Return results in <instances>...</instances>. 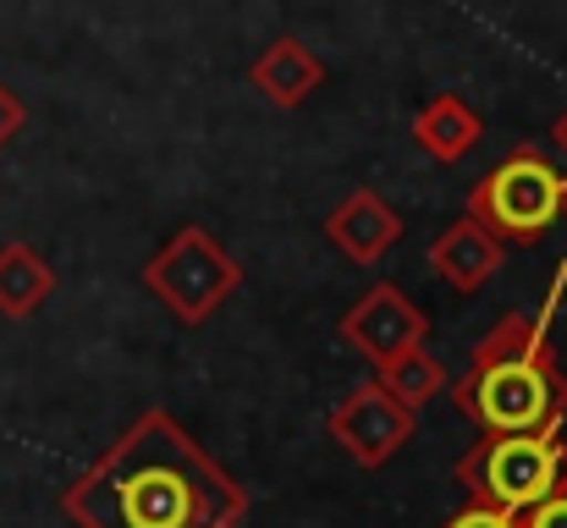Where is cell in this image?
<instances>
[{"label": "cell", "instance_id": "cell-1", "mask_svg": "<svg viewBox=\"0 0 567 528\" xmlns=\"http://www.w3.org/2000/svg\"><path fill=\"white\" fill-rule=\"evenodd\" d=\"M61 513L78 528H248V490L150 407L61 490Z\"/></svg>", "mask_w": 567, "mask_h": 528}, {"label": "cell", "instance_id": "cell-2", "mask_svg": "<svg viewBox=\"0 0 567 528\" xmlns=\"http://www.w3.org/2000/svg\"><path fill=\"white\" fill-rule=\"evenodd\" d=\"M567 298V259L535 314H502L468 352V369L452 380V407L474 418L480 435H563L567 374L551 320Z\"/></svg>", "mask_w": 567, "mask_h": 528}, {"label": "cell", "instance_id": "cell-3", "mask_svg": "<svg viewBox=\"0 0 567 528\" xmlns=\"http://www.w3.org/2000/svg\"><path fill=\"white\" fill-rule=\"evenodd\" d=\"M452 474L474 507L524 518L567 496V441L563 435H480L457 457Z\"/></svg>", "mask_w": 567, "mask_h": 528}, {"label": "cell", "instance_id": "cell-4", "mask_svg": "<svg viewBox=\"0 0 567 528\" xmlns=\"http://www.w3.org/2000/svg\"><path fill=\"white\" fill-rule=\"evenodd\" d=\"M563 215L567 176L535 144H518L507 161H496L468 187V220H480L502 248H535Z\"/></svg>", "mask_w": 567, "mask_h": 528}, {"label": "cell", "instance_id": "cell-5", "mask_svg": "<svg viewBox=\"0 0 567 528\" xmlns=\"http://www.w3.org/2000/svg\"><path fill=\"white\" fill-rule=\"evenodd\" d=\"M144 287H150L183 325H204V320L243 287V265H237L204 226H183V231L144 265Z\"/></svg>", "mask_w": 567, "mask_h": 528}, {"label": "cell", "instance_id": "cell-6", "mask_svg": "<svg viewBox=\"0 0 567 528\" xmlns=\"http://www.w3.org/2000/svg\"><path fill=\"white\" fill-rule=\"evenodd\" d=\"M326 429H331V441H337L359 468H385V463L413 441V413H408L402 402H391L375 380H364V385H353V391L337 402V413H331Z\"/></svg>", "mask_w": 567, "mask_h": 528}, {"label": "cell", "instance_id": "cell-7", "mask_svg": "<svg viewBox=\"0 0 567 528\" xmlns=\"http://www.w3.org/2000/svg\"><path fill=\"white\" fill-rule=\"evenodd\" d=\"M430 337V314L396 287V281H375L348 314H342V342L370 358V363H391L396 352L408 348H424Z\"/></svg>", "mask_w": 567, "mask_h": 528}, {"label": "cell", "instance_id": "cell-8", "mask_svg": "<svg viewBox=\"0 0 567 528\" xmlns=\"http://www.w3.org/2000/svg\"><path fill=\"white\" fill-rule=\"evenodd\" d=\"M402 215L380 198L375 187H353L331 215H326V237H331V248L342 253V259H353V265H380L385 259V248H396L402 242Z\"/></svg>", "mask_w": 567, "mask_h": 528}, {"label": "cell", "instance_id": "cell-9", "mask_svg": "<svg viewBox=\"0 0 567 528\" xmlns=\"http://www.w3.org/2000/svg\"><path fill=\"white\" fill-rule=\"evenodd\" d=\"M502 259H507V248L480 226V220H452L435 242H430V265H435V276L452 287V292H463V298H474L480 287H491L496 281V270H502Z\"/></svg>", "mask_w": 567, "mask_h": 528}, {"label": "cell", "instance_id": "cell-10", "mask_svg": "<svg viewBox=\"0 0 567 528\" xmlns=\"http://www.w3.org/2000/svg\"><path fill=\"white\" fill-rule=\"evenodd\" d=\"M248 83L270 100V105H281V111H298L320 83H326V61L303 44V39H292V33H281V39H270L265 50H259V61L248 66Z\"/></svg>", "mask_w": 567, "mask_h": 528}, {"label": "cell", "instance_id": "cell-11", "mask_svg": "<svg viewBox=\"0 0 567 528\" xmlns=\"http://www.w3.org/2000/svg\"><path fill=\"white\" fill-rule=\"evenodd\" d=\"M480 138H485V122H480V111H474L468 100H457V94H435V100L413 116V144H419L430 161H441V166H457Z\"/></svg>", "mask_w": 567, "mask_h": 528}, {"label": "cell", "instance_id": "cell-12", "mask_svg": "<svg viewBox=\"0 0 567 528\" xmlns=\"http://www.w3.org/2000/svg\"><path fill=\"white\" fill-rule=\"evenodd\" d=\"M50 292H55V265L28 242H6L0 248V314L28 320L50 303Z\"/></svg>", "mask_w": 567, "mask_h": 528}, {"label": "cell", "instance_id": "cell-13", "mask_svg": "<svg viewBox=\"0 0 567 528\" xmlns=\"http://www.w3.org/2000/svg\"><path fill=\"white\" fill-rule=\"evenodd\" d=\"M375 385L391 396V402H402L408 413H419L430 396L446 391V369H441V358L430 348H408V352H396L391 363H380Z\"/></svg>", "mask_w": 567, "mask_h": 528}, {"label": "cell", "instance_id": "cell-14", "mask_svg": "<svg viewBox=\"0 0 567 528\" xmlns=\"http://www.w3.org/2000/svg\"><path fill=\"white\" fill-rule=\"evenodd\" d=\"M441 528H524V518H513V513H496V507H463V513H452Z\"/></svg>", "mask_w": 567, "mask_h": 528}, {"label": "cell", "instance_id": "cell-15", "mask_svg": "<svg viewBox=\"0 0 567 528\" xmlns=\"http://www.w3.org/2000/svg\"><path fill=\"white\" fill-rule=\"evenodd\" d=\"M22 122H28L22 100H17V94H11V89L0 83V149H6V144H11L17 133H22Z\"/></svg>", "mask_w": 567, "mask_h": 528}, {"label": "cell", "instance_id": "cell-16", "mask_svg": "<svg viewBox=\"0 0 567 528\" xmlns=\"http://www.w3.org/2000/svg\"><path fill=\"white\" fill-rule=\"evenodd\" d=\"M524 528H567V496L535 507V513H524Z\"/></svg>", "mask_w": 567, "mask_h": 528}, {"label": "cell", "instance_id": "cell-17", "mask_svg": "<svg viewBox=\"0 0 567 528\" xmlns=\"http://www.w3.org/2000/svg\"><path fill=\"white\" fill-rule=\"evenodd\" d=\"M551 144H557V149H563V155H567V111H563V116H557V127H551Z\"/></svg>", "mask_w": 567, "mask_h": 528}]
</instances>
